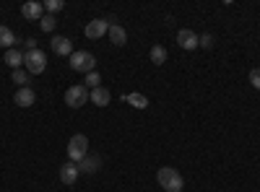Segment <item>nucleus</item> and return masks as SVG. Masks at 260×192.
I'll list each match as a JSON object with an SVG mask.
<instances>
[{
    "mask_svg": "<svg viewBox=\"0 0 260 192\" xmlns=\"http://www.w3.org/2000/svg\"><path fill=\"white\" fill-rule=\"evenodd\" d=\"M86 83H89V86H91V91H94V89H99V83H102V75H99L96 70L86 73Z\"/></svg>",
    "mask_w": 260,
    "mask_h": 192,
    "instance_id": "21",
    "label": "nucleus"
},
{
    "mask_svg": "<svg viewBox=\"0 0 260 192\" xmlns=\"http://www.w3.org/2000/svg\"><path fill=\"white\" fill-rule=\"evenodd\" d=\"M16 36H13V31L8 29V26H0V47H8V50H13V45H16Z\"/></svg>",
    "mask_w": 260,
    "mask_h": 192,
    "instance_id": "17",
    "label": "nucleus"
},
{
    "mask_svg": "<svg viewBox=\"0 0 260 192\" xmlns=\"http://www.w3.org/2000/svg\"><path fill=\"white\" fill-rule=\"evenodd\" d=\"M21 16L31 18V21H39L42 16H45V6H42V3H24V6H21Z\"/></svg>",
    "mask_w": 260,
    "mask_h": 192,
    "instance_id": "12",
    "label": "nucleus"
},
{
    "mask_svg": "<svg viewBox=\"0 0 260 192\" xmlns=\"http://www.w3.org/2000/svg\"><path fill=\"white\" fill-rule=\"evenodd\" d=\"M78 174H81V172H78V166H76L73 161H68V164H62V166H60V182H62V184H68V187L78 179Z\"/></svg>",
    "mask_w": 260,
    "mask_h": 192,
    "instance_id": "8",
    "label": "nucleus"
},
{
    "mask_svg": "<svg viewBox=\"0 0 260 192\" xmlns=\"http://www.w3.org/2000/svg\"><path fill=\"white\" fill-rule=\"evenodd\" d=\"M198 47H206V50H211V47H213V36H211V34H203V36H198Z\"/></svg>",
    "mask_w": 260,
    "mask_h": 192,
    "instance_id": "23",
    "label": "nucleus"
},
{
    "mask_svg": "<svg viewBox=\"0 0 260 192\" xmlns=\"http://www.w3.org/2000/svg\"><path fill=\"white\" fill-rule=\"evenodd\" d=\"M107 34H110V42H112L115 47H122L125 42H127L125 29H122V26H117V24H110V31H107Z\"/></svg>",
    "mask_w": 260,
    "mask_h": 192,
    "instance_id": "15",
    "label": "nucleus"
},
{
    "mask_svg": "<svg viewBox=\"0 0 260 192\" xmlns=\"http://www.w3.org/2000/svg\"><path fill=\"white\" fill-rule=\"evenodd\" d=\"M151 62H154V65H164V62H167V50L161 45L151 47Z\"/></svg>",
    "mask_w": 260,
    "mask_h": 192,
    "instance_id": "18",
    "label": "nucleus"
},
{
    "mask_svg": "<svg viewBox=\"0 0 260 192\" xmlns=\"http://www.w3.org/2000/svg\"><path fill=\"white\" fill-rule=\"evenodd\" d=\"M42 6H45V8H47V13L52 16V13L62 11V6H65V3H62V0H47V3H42Z\"/></svg>",
    "mask_w": 260,
    "mask_h": 192,
    "instance_id": "22",
    "label": "nucleus"
},
{
    "mask_svg": "<svg viewBox=\"0 0 260 192\" xmlns=\"http://www.w3.org/2000/svg\"><path fill=\"white\" fill-rule=\"evenodd\" d=\"M55 26H57V18H55V16H50V13H47V16H42V18H39V29L45 31V34L55 31Z\"/></svg>",
    "mask_w": 260,
    "mask_h": 192,
    "instance_id": "19",
    "label": "nucleus"
},
{
    "mask_svg": "<svg viewBox=\"0 0 260 192\" xmlns=\"http://www.w3.org/2000/svg\"><path fill=\"white\" fill-rule=\"evenodd\" d=\"M13 101H16L18 106H24V109H29V106H31V104L37 101V94H34V89L24 86V89H18V91H16Z\"/></svg>",
    "mask_w": 260,
    "mask_h": 192,
    "instance_id": "10",
    "label": "nucleus"
},
{
    "mask_svg": "<svg viewBox=\"0 0 260 192\" xmlns=\"http://www.w3.org/2000/svg\"><path fill=\"white\" fill-rule=\"evenodd\" d=\"M159 184L164 187V192H182L185 182H182V174L177 172L175 166H161L159 174H156Z\"/></svg>",
    "mask_w": 260,
    "mask_h": 192,
    "instance_id": "1",
    "label": "nucleus"
},
{
    "mask_svg": "<svg viewBox=\"0 0 260 192\" xmlns=\"http://www.w3.org/2000/svg\"><path fill=\"white\" fill-rule=\"evenodd\" d=\"M94 65H96V60H94V55H91V52L78 50V52H73V55H71V68H73V70H78V73H91V70H94Z\"/></svg>",
    "mask_w": 260,
    "mask_h": 192,
    "instance_id": "5",
    "label": "nucleus"
},
{
    "mask_svg": "<svg viewBox=\"0 0 260 192\" xmlns=\"http://www.w3.org/2000/svg\"><path fill=\"white\" fill-rule=\"evenodd\" d=\"M177 45H180L182 50H198V34L190 31V29H182V31L177 34Z\"/></svg>",
    "mask_w": 260,
    "mask_h": 192,
    "instance_id": "9",
    "label": "nucleus"
},
{
    "mask_svg": "<svg viewBox=\"0 0 260 192\" xmlns=\"http://www.w3.org/2000/svg\"><path fill=\"white\" fill-rule=\"evenodd\" d=\"M122 99H125L130 106H136V109H146V106H148V99H146L143 94H136V91H133V94H125Z\"/></svg>",
    "mask_w": 260,
    "mask_h": 192,
    "instance_id": "16",
    "label": "nucleus"
},
{
    "mask_svg": "<svg viewBox=\"0 0 260 192\" xmlns=\"http://www.w3.org/2000/svg\"><path fill=\"white\" fill-rule=\"evenodd\" d=\"M3 62H6L8 68L18 70L21 65H24V52H21V50H8V52H6V57H3Z\"/></svg>",
    "mask_w": 260,
    "mask_h": 192,
    "instance_id": "14",
    "label": "nucleus"
},
{
    "mask_svg": "<svg viewBox=\"0 0 260 192\" xmlns=\"http://www.w3.org/2000/svg\"><path fill=\"white\" fill-rule=\"evenodd\" d=\"M91 104H96V106H107L112 101V94H110V89H104V86H99V89H94L91 91Z\"/></svg>",
    "mask_w": 260,
    "mask_h": 192,
    "instance_id": "13",
    "label": "nucleus"
},
{
    "mask_svg": "<svg viewBox=\"0 0 260 192\" xmlns=\"http://www.w3.org/2000/svg\"><path fill=\"white\" fill-rule=\"evenodd\" d=\"M13 83H18V86L24 89L26 83H29V73H26L24 68H18V70H13Z\"/></svg>",
    "mask_w": 260,
    "mask_h": 192,
    "instance_id": "20",
    "label": "nucleus"
},
{
    "mask_svg": "<svg viewBox=\"0 0 260 192\" xmlns=\"http://www.w3.org/2000/svg\"><path fill=\"white\" fill-rule=\"evenodd\" d=\"M89 86H83V83H76L65 91V104L71 106V109H81L83 104H89Z\"/></svg>",
    "mask_w": 260,
    "mask_h": 192,
    "instance_id": "2",
    "label": "nucleus"
},
{
    "mask_svg": "<svg viewBox=\"0 0 260 192\" xmlns=\"http://www.w3.org/2000/svg\"><path fill=\"white\" fill-rule=\"evenodd\" d=\"M76 166H78L81 174H94V172H99L102 161H99V156H86V159H81Z\"/></svg>",
    "mask_w": 260,
    "mask_h": 192,
    "instance_id": "11",
    "label": "nucleus"
},
{
    "mask_svg": "<svg viewBox=\"0 0 260 192\" xmlns=\"http://www.w3.org/2000/svg\"><path fill=\"white\" fill-rule=\"evenodd\" d=\"M24 65H26V73L29 75H39L47 70V55L42 50H34V52H24Z\"/></svg>",
    "mask_w": 260,
    "mask_h": 192,
    "instance_id": "3",
    "label": "nucleus"
},
{
    "mask_svg": "<svg viewBox=\"0 0 260 192\" xmlns=\"http://www.w3.org/2000/svg\"><path fill=\"white\" fill-rule=\"evenodd\" d=\"M107 31H110V21H107V18H94V21L86 24V36H89V39H99Z\"/></svg>",
    "mask_w": 260,
    "mask_h": 192,
    "instance_id": "6",
    "label": "nucleus"
},
{
    "mask_svg": "<svg viewBox=\"0 0 260 192\" xmlns=\"http://www.w3.org/2000/svg\"><path fill=\"white\" fill-rule=\"evenodd\" d=\"M250 83L260 91V68H255V70H250Z\"/></svg>",
    "mask_w": 260,
    "mask_h": 192,
    "instance_id": "24",
    "label": "nucleus"
},
{
    "mask_svg": "<svg viewBox=\"0 0 260 192\" xmlns=\"http://www.w3.org/2000/svg\"><path fill=\"white\" fill-rule=\"evenodd\" d=\"M50 47H52V52L60 55V57H71V55H73V42H71L68 36H52Z\"/></svg>",
    "mask_w": 260,
    "mask_h": 192,
    "instance_id": "7",
    "label": "nucleus"
},
{
    "mask_svg": "<svg viewBox=\"0 0 260 192\" xmlns=\"http://www.w3.org/2000/svg\"><path fill=\"white\" fill-rule=\"evenodd\" d=\"M89 156V138L86 135H73L71 140H68V159L73 161V164H78L81 159H86Z\"/></svg>",
    "mask_w": 260,
    "mask_h": 192,
    "instance_id": "4",
    "label": "nucleus"
}]
</instances>
